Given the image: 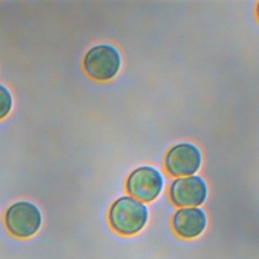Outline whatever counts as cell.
<instances>
[{"instance_id":"obj_5","label":"cell","mask_w":259,"mask_h":259,"mask_svg":"<svg viewBox=\"0 0 259 259\" xmlns=\"http://www.w3.org/2000/svg\"><path fill=\"white\" fill-rule=\"evenodd\" d=\"M201 163V155L198 148L189 143L174 146L167 153L165 167L173 176H186L194 174Z\"/></svg>"},{"instance_id":"obj_6","label":"cell","mask_w":259,"mask_h":259,"mask_svg":"<svg viewBox=\"0 0 259 259\" xmlns=\"http://www.w3.org/2000/svg\"><path fill=\"white\" fill-rule=\"evenodd\" d=\"M206 184L199 176H188L173 181L170 187L172 202L178 206H197L206 198Z\"/></svg>"},{"instance_id":"obj_7","label":"cell","mask_w":259,"mask_h":259,"mask_svg":"<svg viewBox=\"0 0 259 259\" xmlns=\"http://www.w3.org/2000/svg\"><path fill=\"white\" fill-rule=\"evenodd\" d=\"M172 226L178 236L192 239L204 231L206 227V215L198 207L180 208L173 217Z\"/></svg>"},{"instance_id":"obj_3","label":"cell","mask_w":259,"mask_h":259,"mask_svg":"<svg viewBox=\"0 0 259 259\" xmlns=\"http://www.w3.org/2000/svg\"><path fill=\"white\" fill-rule=\"evenodd\" d=\"M41 224L39 209L31 202L18 201L8 207L5 213L7 230L15 237L28 238L34 235Z\"/></svg>"},{"instance_id":"obj_4","label":"cell","mask_w":259,"mask_h":259,"mask_svg":"<svg viewBox=\"0 0 259 259\" xmlns=\"http://www.w3.org/2000/svg\"><path fill=\"white\" fill-rule=\"evenodd\" d=\"M162 187V175L158 170L149 166L137 168L126 180L127 192L145 202L154 200L160 194Z\"/></svg>"},{"instance_id":"obj_8","label":"cell","mask_w":259,"mask_h":259,"mask_svg":"<svg viewBox=\"0 0 259 259\" xmlns=\"http://www.w3.org/2000/svg\"><path fill=\"white\" fill-rule=\"evenodd\" d=\"M12 106V97L10 92L2 85H0V119L5 117Z\"/></svg>"},{"instance_id":"obj_1","label":"cell","mask_w":259,"mask_h":259,"mask_svg":"<svg viewBox=\"0 0 259 259\" xmlns=\"http://www.w3.org/2000/svg\"><path fill=\"white\" fill-rule=\"evenodd\" d=\"M108 219L115 232L121 235H134L146 225L148 209L139 200L131 196H122L111 205Z\"/></svg>"},{"instance_id":"obj_2","label":"cell","mask_w":259,"mask_h":259,"mask_svg":"<svg viewBox=\"0 0 259 259\" xmlns=\"http://www.w3.org/2000/svg\"><path fill=\"white\" fill-rule=\"evenodd\" d=\"M83 67L91 78L100 81L109 80L116 75L120 67L119 53L112 46L97 45L85 55Z\"/></svg>"}]
</instances>
